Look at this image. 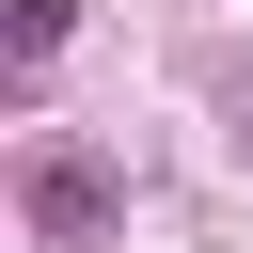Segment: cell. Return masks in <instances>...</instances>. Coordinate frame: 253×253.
Returning a JSON list of instances; mask_svg holds the SVG:
<instances>
[{"label": "cell", "mask_w": 253, "mask_h": 253, "mask_svg": "<svg viewBox=\"0 0 253 253\" xmlns=\"http://www.w3.org/2000/svg\"><path fill=\"white\" fill-rule=\"evenodd\" d=\"M32 221H47V237H95V221H111V158L32 142Z\"/></svg>", "instance_id": "1"}, {"label": "cell", "mask_w": 253, "mask_h": 253, "mask_svg": "<svg viewBox=\"0 0 253 253\" xmlns=\"http://www.w3.org/2000/svg\"><path fill=\"white\" fill-rule=\"evenodd\" d=\"M63 32H79V0H16V79H47V63H63Z\"/></svg>", "instance_id": "2"}]
</instances>
